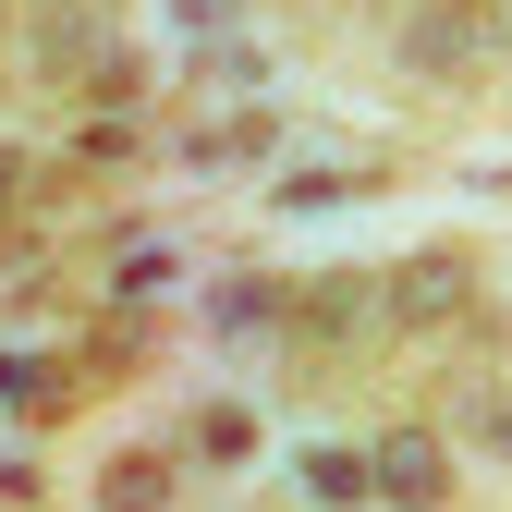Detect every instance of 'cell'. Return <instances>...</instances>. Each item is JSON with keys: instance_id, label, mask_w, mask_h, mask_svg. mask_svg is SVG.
<instances>
[{"instance_id": "8992f818", "label": "cell", "mask_w": 512, "mask_h": 512, "mask_svg": "<svg viewBox=\"0 0 512 512\" xmlns=\"http://www.w3.org/2000/svg\"><path fill=\"white\" fill-rule=\"evenodd\" d=\"M464 427H476V439H488V452H500V464H512V391H500V378H488V391H476V403H464Z\"/></svg>"}, {"instance_id": "ba28073f", "label": "cell", "mask_w": 512, "mask_h": 512, "mask_svg": "<svg viewBox=\"0 0 512 512\" xmlns=\"http://www.w3.org/2000/svg\"><path fill=\"white\" fill-rule=\"evenodd\" d=\"M13 183H25V171H13V147H0V208H13Z\"/></svg>"}, {"instance_id": "5b68a950", "label": "cell", "mask_w": 512, "mask_h": 512, "mask_svg": "<svg viewBox=\"0 0 512 512\" xmlns=\"http://www.w3.org/2000/svg\"><path fill=\"white\" fill-rule=\"evenodd\" d=\"M305 500H366V452H305Z\"/></svg>"}, {"instance_id": "7a4b0ae2", "label": "cell", "mask_w": 512, "mask_h": 512, "mask_svg": "<svg viewBox=\"0 0 512 512\" xmlns=\"http://www.w3.org/2000/svg\"><path fill=\"white\" fill-rule=\"evenodd\" d=\"M403 49H415V74H464V61L488 49V25H476V13H415Z\"/></svg>"}, {"instance_id": "277c9868", "label": "cell", "mask_w": 512, "mask_h": 512, "mask_svg": "<svg viewBox=\"0 0 512 512\" xmlns=\"http://www.w3.org/2000/svg\"><path fill=\"white\" fill-rule=\"evenodd\" d=\"M98 500H110V512H147V500H171V464H159V452H122V464L98 476Z\"/></svg>"}, {"instance_id": "52a82bcc", "label": "cell", "mask_w": 512, "mask_h": 512, "mask_svg": "<svg viewBox=\"0 0 512 512\" xmlns=\"http://www.w3.org/2000/svg\"><path fill=\"white\" fill-rule=\"evenodd\" d=\"M183 25H232V0H183Z\"/></svg>"}, {"instance_id": "6da1fadb", "label": "cell", "mask_w": 512, "mask_h": 512, "mask_svg": "<svg viewBox=\"0 0 512 512\" xmlns=\"http://www.w3.org/2000/svg\"><path fill=\"white\" fill-rule=\"evenodd\" d=\"M366 500H403V512H439V500H452V452H439L427 427H391V439L366 452Z\"/></svg>"}, {"instance_id": "3957f363", "label": "cell", "mask_w": 512, "mask_h": 512, "mask_svg": "<svg viewBox=\"0 0 512 512\" xmlns=\"http://www.w3.org/2000/svg\"><path fill=\"white\" fill-rule=\"evenodd\" d=\"M452 305H464V256H415L391 281V317H452Z\"/></svg>"}]
</instances>
